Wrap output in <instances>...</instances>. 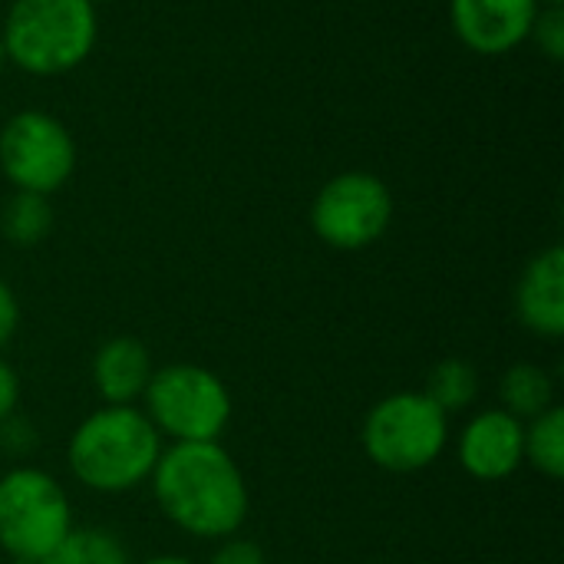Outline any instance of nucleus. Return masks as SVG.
Here are the masks:
<instances>
[{"label": "nucleus", "mask_w": 564, "mask_h": 564, "mask_svg": "<svg viewBox=\"0 0 564 564\" xmlns=\"http://www.w3.org/2000/svg\"><path fill=\"white\" fill-rule=\"evenodd\" d=\"M162 516L195 539H231L248 519V482L221 443H172L149 476Z\"/></svg>", "instance_id": "nucleus-1"}, {"label": "nucleus", "mask_w": 564, "mask_h": 564, "mask_svg": "<svg viewBox=\"0 0 564 564\" xmlns=\"http://www.w3.org/2000/svg\"><path fill=\"white\" fill-rule=\"evenodd\" d=\"M162 453V436L139 406H102L69 436V473L79 486L122 496L142 486Z\"/></svg>", "instance_id": "nucleus-2"}, {"label": "nucleus", "mask_w": 564, "mask_h": 564, "mask_svg": "<svg viewBox=\"0 0 564 564\" xmlns=\"http://www.w3.org/2000/svg\"><path fill=\"white\" fill-rule=\"evenodd\" d=\"M96 30L89 0H13L0 36L7 59L23 73L59 76L93 53Z\"/></svg>", "instance_id": "nucleus-3"}, {"label": "nucleus", "mask_w": 564, "mask_h": 564, "mask_svg": "<svg viewBox=\"0 0 564 564\" xmlns=\"http://www.w3.org/2000/svg\"><path fill=\"white\" fill-rule=\"evenodd\" d=\"M142 403L155 433L172 443H218L231 420V393L225 380L198 364L152 370Z\"/></svg>", "instance_id": "nucleus-4"}, {"label": "nucleus", "mask_w": 564, "mask_h": 564, "mask_svg": "<svg viewBox=\"0 0 564 564\" xmlns=\"http://www.w3.org/2000/svg\"><path fill=\"white\" fill-rule=\"evenodd\" d=\"M66 489L36 466H17L0 476V549L10 558L46 562L73 532Z\"/></svg>", "instance_id": "nucleus-5"}, {"label": "nucleus", "mask_w": 564, "mask_h": 564, "mask_svg": "<svg viewBox=\"0 0 564 564\" xmlns=\"http://www.w3.org/2000/svg\"><path fill=\"white\" fill-rule=\"evenodd\" d=\"M364 453L387 473H420L440 459L449 443V416L423 393H390L364 420Z\"/></svg>", "instance_id": "nucleus-6"}, {"label": "nucleus", "mask_w": 564, "mask_h": 564, "mask_svg": "<svg viewBox=\"0 0 564 564\" xmlns=\"http://www.w3.org/2000/svg\"><path fill=\"white\" fill-rule=\"evenodd\" d=\"M393 221V195L370 172L334 175L311 205L314 235L337 251H364L387 235Z\"/></svg>", "instance_id": "nucleus-7"}, {"label": "nucleus", "mask_w": 564, "mask_h": 564, "mask_svg": "<svg viewBox=\"0 0 564 564\" xmlns=\"http://www.w3.org/2000/svg\"><path fill=\"white\" fill-rule=\"evenodd\" d=\"M76 169L73 135L50 112H17L0 129V172L17 192L50 195L69 182Z\"/></svg>", "instance_id": "nucleus-8"}, {"label": "nucleus", "mask_w": 564, "mask_h": 564, "mask_svg": "<svg viewBox=\"0 0 564 564\" xmlns=\"http://www.w3.org/2000/svg\"><path fill=\"white\" fill-rule=\"evenodd\" d=\"M539 0H449L456 36L479 56H506L532 36Z\"/></svg>", "instance_id": "nucleus-9"}, {"label": "nucleus", "mask_w": 564, "mask_h": 564, "mask_svg": "<svg viewBox=\"0 0 564 564\" xmlns=\"http://www.w3.org/2000/svg\"><path fill=\"white\" fill-rule=\"evenodd\" d=\"M459 463L479 482H502L525 463V423L512 413L482 410L459 433Z\"/></svg>", "instance_id": "nucleus-10"}, {"label": "nucleus", "mask_w": 564, "mask_h": 564, "mask_svg": "<svg viewBox=\"0 0 564 564\" xmlns=\"http://www.w3.org/2000/svg\"><path fill=\"white\" fill-rule=\"evenodd\" d=\"M516 314L522 327L545 340H558L564 334V251L552 245L539 251L516 288Z\"/></svg>", "instance_id": "nucleus-11"}, {"label": "nucleus", "mask_w": 564, "mask_h": 564, "mask_svg": "<svg viewBox=\"0 0 564 564\" xmlns=\"http://www.w3.org/2000/svg\"><path fill=\"white\" fill-rule=\"evenodd\" d=\"M93 387L106 406H135L152 380L149 347L135 337H109L93 354Z\"/></svg>", "instance_id": "nucleus-12"}, {"label": "nucleus", "mask_w": 564, "mask_h": 564, "mask_svg": "<svg viewBox=\"0 0 564 564\" xmlns=\"http://www.w3.org/2000/svg\"><path fill=\"white\" fill-rule=\"evenodd\" d=\"M499 400L506 413L529 423L555 406V380L539 364H516L499 380Z\"/></svg>", "instance_id": "nucleus-13"}, {"label": "nucleus", "mask_w": 564, "mask_h": 564, "mask_svg": "<svg viewBox=\"0 0 564 564\" xmlns=\"http://www.w3.org/2000/svg\"><path fill=\"white\" fill-rule=\"evenodd\" d=\"M423 393L446 416L463 413V410L476 406V400H479V370L469 360H463V357H446V360H440L430 370Z\"/></svg>", "instance_id": "nucleus-14"}, {"label": "nucleus", "mask_w": 564, "mask_h": 564, "mask_svg": "<svg viewBox=\"0 0 564 564\" xmlns=\"http://www.w3.org/2000/svg\"><path fill=\"white\" fill-rule=\"evenodd\" d=\"M525 463H532L542 476H564V410L552 406L542 416L525 423Z\"/></svg>", "instance_id": "nucleus-15"}, {"label": "nucleus", "mask_w": 564, "mask_h": 564, "mask_svg": "<svg viewBox=\"0 0 564 564\" xmlns=\"http://www.w3.org/2000/svg\"><path fill=\"white\" fill-rule=\"evenodd\" d=\"M43 564H132V558L109 529H73Z\"/></svg>", "instance_id": "nucleus-16"}, {"label": "nucleus", "mask_w": 564, "mask_h": 564, "mask_svg": "<svg viewBox=\"0 0 564 564\" xmlns=\"http://www.w3.org/2000/svg\"><path fill=\"white\" fill-rule=\"evenodd\" d=\"M3 235L13 241V245H40L50 228H53V208H50V198L46 195H36V192H17L7 208H3Z\"/></svg>", "instance_id": "nucleus-17"}, {"label": "nucleus", "mask_w": 564, "mask_h": 564, "mask_svg": "<svg viewBox=\"0 0 564 564\" xmlns=\"http://www.w3.org/2000/svg\"><path fill=\"white\" fill-rule=\"evenodd\" d=\"M532 36L535 43L542 46V53L549 59H564V10L562 7H545L539 10L535 17V26H532Z\"/></svg>", "instance_id": "nucleus-18"}, {"label": "nucleus", "mask_w": 564, "mask_h": 564, "mask_svg": "<svg viewBox=\"0 0 564 564\" xmlns=\"http://www.w3.org/2000/svg\"><path fill=\"white\" fill-rule=\"evenodd\" d=\"M208 564H268V558L258 542L231 535V539H221V545L215 549Z\"/></svg>", "instance_id": "nucleus-19"}, {"label": "nucleus", "mask_w": 564, "mask_h": 564, "mask_svg": "<svg viewBox=\"0 0 564 564\" xmlns=\"http://www.w3.org/2000/svg\"><path fill=\"white\" fill-rule=\"evenodd\" d=\"M33 443H36L33 426H30L26 420H20L17 413L7 416V420L0 423V446H3V449H10V453H26Z\"/></svg>", "instance_id": "nucleus-20"}, {"label": "nucleus", "mask_w": 564, "mask_h": 564, "mask_svg": "<svg viewBox=\"0 0 564 564\" xmlns=\"http://www.w3.org/2000/svg\"><path fill=\"white\" fill-rule=\"evenodd\" d=\"M17 324H20V304H17V294L10 291V284L0 278V347H7L17 334Z\"/></svg>", "instance_id": "nucleus-21"}, {"label": "nucleus", "mask_w": 564, "mask_h": 564, "mask_svg": "<svg viewBox=\"0 0 564 564\" xmlns=\"http://www.w3.org/2000/svg\"><path fill=\"white\" fill-rule=\"evenodd\" d=\"M17 403H20V380H17V370L0 360V423L7 416L17 413Z\"/></svg>", "instance_id": "nucleus-22"}, {"label": "nucleus", "mask_w": 564, "mask_h": 564, "mask_svg": "<svg viewBox=\"0 0 564 564\" xmlns=\"http://www.w3.org/2000/svg\"><path fill=\"white\" fill-rule=\"evenodd\" d=\"M142 564H195L192 558H185V555H155V558H149V562Z\"/></svg>", "instance_id": "nucleus-23"}, {"label": "nucleus", "mask_w": 564, "mask_h": 564, "mask_svg": "<svg viewBox=\"0 0 564 564\" xmlns=\"http://www.w3.org/2000/svg\"><path fill=\"white\" fill-rule=\"evenodd\" d=\"M3 63H7V50H3V36H0V69H3Z\"/></svg>", "instance_id": "nucleus-24"}, {"label": "nucleus", "mask_w": 564, "mask_h": 564, "mask_svg": "<svg viewBox=\"0 0 564 564\" xmlns=\"http://www.w3.org/2000/svg\"><path fill=\"white\" fill-rule=\"evenodd\" d=\"M10 564H43V562H23V558H10Z\"/></svg>", "instance_id": "nucleus-25"}, {"label": "nucleus", "mask_w": 564, "mask_h": 564, "mask_svg": "<svg viewBox=\"0 0 564 564\" xmlns=\"http://www.w3.org/2000/svg\"><path fill=\"white\" fill-rule=\"evenodd\" d=\"M545 3H549V7H562L564 0H545Z\"/></svg>", "instance_id": "nucleus-26"}, {"label": "nucleus", "mask_w": 564, "mask_h": 564, "mask_svg": "<svg viewBox=\"0 0 564 564\" xmlns=\"http://www.w3.org/2000/svg\"><path fill=\"white\" fill-rule=\"evenodd\" d=\"M89 3H93V7H96V3H109V0H89Z\"/></svg>", "instance_id": "nucleus-27"}]
</instances>
